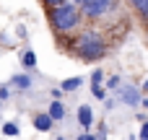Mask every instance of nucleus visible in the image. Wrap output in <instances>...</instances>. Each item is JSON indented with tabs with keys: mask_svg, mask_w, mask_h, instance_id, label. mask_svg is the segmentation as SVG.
Here are the masks:
<instances>
[{
	"mask_svg": "<svg viewBox=\"0 0 148 140\" xmlns=\"http://www.w3.org/2000/svg\"><path fill=\"white\" fill-rule=\"evenodd\" d=\"M68 49H70L81 62H99V60L107 57L109 42H107V36H104L101 31H96V29H83V31L78 29Z\"/></svg>",
	"mask_w": 148,
	"mask_h": 140,
	"instance_id": "obj_1",
	"label": "nucleus"
},
{
	"mask_svg": "<svg viewBox=\"0 0 148 140\" xmlns=\"http://www.w3.org/2000/svg\"><path fill=\"white\" fill-rule=\"evenodd\" d=\"M47 23L57 36H70V34H75L81 29L83 16H81V8L75 3L65 0L62 5H55V8L47 10Z\"/></svg>",
	"mask_w": 148,
	"mask_h": 140,
	"instance_id": "obj_2",
	"label": "nucleus"
},
{
	"mask_svg": "<svg viewBox=\"0 0 148 140\" xmlns=\"http://www.w3.org/2000/svg\"><path fill=\"white\" fill-rule=\"evenodd\" d=\"M73 3L81 8V16L86 21H91V23L107 21L120 8V0H73Z\"/></svg>",
	"mask_w": 148,
	"mask_h": 140,
	"instance_id": "obj_3",
	"label": "nucleus"
},
{
	"mask_svg": "<svg viewBox=\"0 0 148 140\" xmlns=\"http://www.w3.org/2000/svg\"><path fill=\"white\" fill-rule=\"evenodd\" d=\"M117 94H120V101L122 104H127V107H140V88H135V86H122V88H117Z\"/></svg>",
	"mask_w": 148,
	"mask_h": 140,
	"instance_id": "obj_4",
	"label": "nucleus"
},
{
	"mask_svg": "<svg viewBox=\"0 0 148 140\" xmlns=\"http://www.w3.org/2000/svg\"><path fill=\"white\" fill-rule=\"evenodd\" d=\"M127 3H130L133 13L138 16L140 26H146V29H148V0H127Z\"/></svg>",
	"mask_w": 148,
	"mask_h": 140,
	"instance_id": "obj_5",
	"label": "nucleus"
},
{
	"mask_svg": "<svg viewBox=\"0 0 148 140\" xmlns=\"http://www.w3.org/2000/svg\"><path fill=\"white\" fill-rule=\"evenodd\" d=\"M75 120H78V125H81L83 130H88V127L94 125V109H91L88 104H81V107H78V114H75Z\"/></svg>",
	"mask_w": 148,
	"mask_h": 140,
	"instance_id": "obj_6",
	"label": "nucleus"
},
{
	"mask_svg": "<svg viewBox=\"0 0 148 140\" xmlns=\"http://www.w3.org/2000/svg\"><path fill=\"white\" fill-rule=\"evenodd\" d=\"M8 86H13L16 91H29L31 88V75H26V73H16V75H10V81H8Z\"/></svg>",
	"mask_w": 148,
	"mask_h": 140,
	"instance_id": "obj_7",
	"label": "nucleus"
},
{
	"mask_svg": "<svg viewBox=\"0 0 148 140\" xmlns=\"http://www.w3.org/2000/svg\"><path fill=\"white\" fill-rule=\"evenodd\" d=\"M31 122H34V130H39V132H49V130H52V125H55V122H52V117H49L47 112L34 114V120H31Z\"/></svg>",
	"mask_w": 148,
	"mask_h": 140,
	"instance_id": "obj_8",
	"label": "nucleus"
},
{
	"mask_svg": "<svg viewBox=\"0 0 148 140\" xmlns=\"http://www.w3.org/2000/svg\"><path fill=\"white\" fill-rule=\"evenodd\" d=\"M47 114L52 117V122H60V120L65 117V104H62L60 99H52V104H49V109H47Z\"/></svg>",
	"mask_w": 148,
	"mask_h": 140,
	"instance_id": "obj_9",
	"label": "nucleus"
},
{
	"mask_svg": "<svg viewBox=\"0 0 148 140\" xmlns=\"http://www.w3.org/2000/svg\"><path fill=\"white\" fill-rule=\"evenodd\" d=\"M81 86H83V78H81V75H73V78H65V81L60 83V88H62V91H68V94L78 91Z\"/></svg>",
	"mask_w": 148,
	"mask_h": 140,
	"instance_id": "obj_10",
	"label": "nucleus"
},
{
	"mask_svg": "<svg viewBox=\"0 0 148 140\" xmlns=\"http://www.w3.org/2000/svg\"><path fill=\"white\" fill-rule=\"evenodd\" d=\"M21 65H23L26 70L36 68V55H34L31 49H23V52H21Z\"/></svg>",
	"mask_w": 148,
	"mask_h": 140,
	"instance_id": "obj_11",
	"label": "nucleus"
},
{
	"mask_svg": "<svg viewBox=\"0 0 148 140\" xmlns=\"http://www.w3.org/2000/svg\"><path fill=\"white\" fill-rule=\"evenodd\" d=\"M3 135L5 138H16L18 135V125L16 122H3Z\"/></svg>",
	"mask_w": 148,
	"mask_h": 140,
	"instance_id": "obj_12",
	"label": "nucleus"
},
{
	"mask_svg": "<svg viewBox=\"0 0 148 140\" xmlns=\"http://www.w3.org/2000/svg\"><path fill=\"white\" fill-rule=\"evenodd\" d=\"M101 81H104V70L96 68V70L91 73V86H101Z\"/></svg>",
	"mask_w": 148,
	"mask_h": 140,
	"instance_id": "obj_13",
	"label": "nucleus"
},
{
	"mask_svg": "<svg viewBox=\"0 0 148 140\" xmlns=\"http://www.w3.org/2000/svg\"><path fill=\"white\" fill-rule=\"evenodd\" d=\"M120 83H122V78H120V75H112V78L107 81V88H109V91H117Z\"/></svg>",
	"mask_w": 148,
	"mask_h": 140,
	"instance_id": "obj_14",
	"label": "nucleus"
},
{
	"mask_svg": "<svg viewBox=\"0 0 148 140\" xmlns=\"http://www.w3.org/2000/svg\"><path fill=\"white\" fill-rule=\"evenodd\" d=\"M91 94H94L96 99H101V101L107 99V91H104V86H91Z\"/></svg>",
	"mask_w": 148,
	"mask_h": 140,
	"instance_id": "obj_15",
	"label": "nucleus"
},
{
	"mask_svg": "<svg viewBox=\"0 0 148 140\" xmlns=\"http://www.w3.org/2000/svg\"><path fill=\"white\" fill-rule=\"evenodd\" d=\"M65 0H42V8L44 10H49V8H55V5H62Z\"/></svg>",
	"mask_w": 148,
	"mask_h": 140,
	"instance_id": "obj_16",
	"label": "nucleus"
},
{
	"mask_svg": "<svg viewBox=\"0 0 148 140\" xmlns=\"http://www.w3.org/2000/svg\"><path fill=\"white\" fill-rule=\"evenodd\" d=\"M8 96H10V86H8V83H3V86H0V101H5Z\"/></svg>",
	"mask_w": 148,
	"mask_h": 140,
	"instance_id": "obj_17",
	"label": "nucleus"
},
{
	"mask_svg": "<svg viewBox=\"0 0 148 140\" xmlns=\"http://www.w3.org/2000/svg\"><path fill=\"white\" fill-rule=\"evenodd\" d=\"M138 138H140V140H148V122H143V127H140Z\"/></svg>",
	"mask_w": 148,
	"mask_h": 140,
	"instance_id": "obj_18",
	"label": "nucleus"
},
{
	"mask_svg": "<svg viewBox=\"0 0 148 140\" xmlns=\"http://www.w3.org/2000/svg\"><path fill=\"white\" fill-rule=\"evenodd\" d=\"M49 96H52V99H60V96H62V88H52Z\"/></svg>",
	"mask_w": 148,
	"mask_h": 140,
	"instance_id": "obj_19",
	"label": "nucleus"
},
{
	"mask_svg": "<svg viewBox=\"0 0 148 140\" xmlns=\"http://www.w3.org/2000/svg\"><path fill=\"white\" fill-rule=\"evenodd\" d=\"M104 107H107V112H112L114 109V99H104Z\"/></svg>",
	"mask_w": 148,
	"mask_h": 140,
	"instance_id": "obj_20",
	"label": "nucleus"
},
{
	"mask_svg": "<svg viewBox=\"0 0 148 140\" xmlns=\"http://www.w3.org/2000/svg\"><path fill=\"white\" fill-rule=\"evenodd\" d=\"M78 140H96V135H91V132H83Z\"/></svg>",
	"mask_w": 148,
	"mask_h": 140,
	"instance_id": "obj_21",
	"label": "nucleus"
},
{
	"mask_svg": "<svg viewBox=\"0 0 148 140\" xmlns=\"http://www.w3.org/2000/svg\"><path fill=\"white\" fill-rule=\"evenodd\" d=\"M140 91H143V94H146V96H148V78H146V81H143V86H140Z\"/></svg>",
	"mask_w": 148,
	"mask_h": 140,
	"instance_id": "obj_22",
	"label": "nucleus"
},
{
	"mask_svg": "<svg viewBox=\"0 0 148 140\" xmlns=\"http://www.w3.org/2000/svg\"><path fill=\"white\" fill-rule=\"evenodd\" d=\"M140 107H143V109H148V96H146V99H140Z\"/></svg>",
	"mask_w": 148,
	"mask_h": 140,
	"instance_id": "obj_23",
	"label": "nucleus"
},
{
	"mask_svg": "<svg viewBox=\"0 0 148 140\" xmlns=\"http://www.w3.org/2000/svg\"><path fill=\"white\" fill-rule=\"evenodd\" d=\"M57 140H68V138H57Z\"/></svg>",
	"mask_w": 148,
	"mask_h": 140,
	"instance_id": "obj_24",
	"label": "nucleus"
},
{
	"mask_svg": "<svg viewBox=\"0 0 148 140\" xmlns=\"http://www.w3.org/2000/svg\"><path fill=\"white\" fill-rule=\"evenodd\" d=\"M0 107H3V101H0Z\"/></svg>",
	"mask_w": 148,
	"mask_h": 140,
	"instance_id": "obj_25",
	"label": "nucleus"
},
{
	"mask_svg": "<svg viewBox=\"0 0 148 140\" xmlns=\"http://www.w3.org/2000/svg\"><path fill=\"white\" fill-rule=\"evenodd\" d=\"M104 140H107V138H104Z\"/></svg>",
	"mask_w": 148,
	"mask_h": 140,
	"instance_id": "obj_26",
	"label": "nucleus"
}]
</instances>
